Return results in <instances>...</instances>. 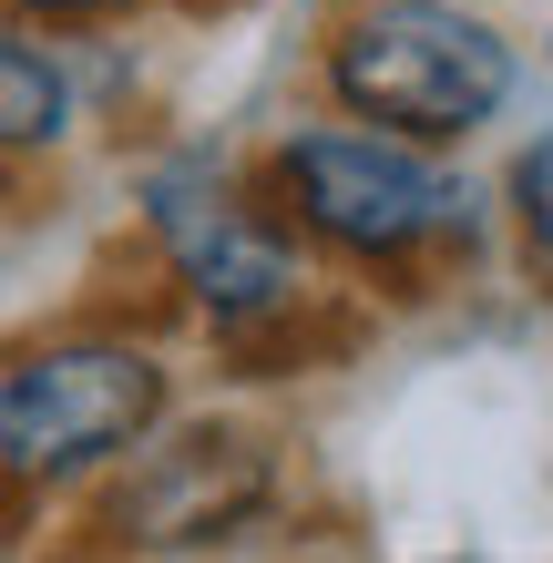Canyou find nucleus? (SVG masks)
<instances>
[{"label":"nucleus","instance_id":"nucleus-1","mask_svg":"<svg viewBox=\"0 0 553 563\" xmlns=\"http://www.w3.org/2000/svg\"><path fill=\"white\" fill-rule=\"evenodd\" d=\"M329 92L360 134L462 144L512 103V42L462 0H349L329 31Z\"/></svg>","mask_w":553,"mask_h":563},{"label":"nucleus","instance_id":"nucleus-2","mask_svg":"<svg viewBox=\"0 0 553 563\" xmlns=\"http://www.w3.org/2000/svg\"><path fill=\"white\" fill-rule=\"evenodd\" d=\"M175 379L165 358L134 339H103V328H73V339H31L0 358V482H73L103 472V461H134L165 420Z\"/></svg>","mask_w":553,"mask_h":563},{"label":"nucleus","instance_id":"nucleus-3","mask_svg":"<svg viewBox=\"0 0 553 563\" xmlns=\"http://www.w3.org/2000/svg\"><path fill=\"white\" fill-rule=\"evenodd\" d=\"M277 195L298 206V225L339 256H420L441 236H472V185L441 175L431 154L360 134V123H308L277 144Z\"/></svg>","mask_w":553,"mask_h":563},{"label":"nucleus","instance_id":"nucleus-4","mask_svg":"<svg viewBox=\"0 0 553 563\" xmlns=\"http://www.w3.org/2000/svg\"><path fill=\"white\" fill-rule=\"evenodd\" d=\"M144 216H154V246L175 256V277L195 287V308H206L225 339H256V328H277V318L308 308V256L287 246L256 206H236L215 175H195V164L154 175Z\"/></svg>","mask_w":553,"mask_h":563},{"label":"nucleus","instance_id":"nucleus-5","mask_svg":"<svg viewBox=\"0 0 553 563\" xmlns=\"http://www.w3.org/2000/svg\"><path fill=\"white\" fill-rule=\"evenodd\" d=\"M267 451L246 430H185L165 451H134V482L113 492V533L123 543H215L267 503Z\"/></svg>","mask_w":553,"mask_h":563},{"label":"nucleus","instance_id":"nucleus-6","mask_svg":"<svg viewBox=\"0 0 553 563\" xmlns=\"http://www.w3.org/2000/svg\"><path fill=\"white\" fill-rule=\"evenodd\" d=\"M73 134V82L62 62L31 42V31L0 21V154H31V144H62Z\"/></svg>","mask_w":553,"mask_h":563},{"label":"nucleus","instance_id":"nucleus-7","mask_svg":"<svg viewBox=\"0 0 553 563\" xmlns=\"http://www.w3.org/2000/svg\"><path fill=\"white\" fill-rule=\"evenodd\" d=\"M512 216H523V246L553 267V134L523 144V164H512Z\"/></svg>","mask_w":553,"mask_h":563},{"label":"nucleus","instance_id":"nucleus-8","mask_svg":"<svg viewBox=\"0 0 553 563\" xmlns=\"http://www.w3.org/2000/svg\"><path fill=\"white\" fill-rule=\"evenodd\" d=\"M31 21H103V11H123V0H21Z\"/></svg>","mask_w":553,"mask_h":563}]
</instances>
